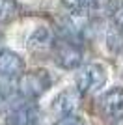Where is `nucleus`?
Returning <instances> with one entry per match:
<instances>
[{"instance_id": "1", "label": "nucleus", "mask_w": 123, "mask_h": 125, "mask_svg": "<svg viewBox=\"0 0 123 125\" xmlns=\"http://www.w3.org/2000/svg\"><path fill=\"white\" fill-rule=\"evenodd\" d=\"M51 84H52L51 75L45 69H36L30 73H22L17 78V94L22 99L36 101L51 88Z\"/></svg>"}, {"instance_id": "2", "label": "nucleus", "mask_w": 123, "mask_h": 125, "mask_svg": "<svg viewBox=\"0 0 123 125\" xmlns=\"http://www.w3.org/2000/svg\"><path fill=\"white\" fill-rule=\"evenodd\" d=\"M75 82H77V90L82 95L95 94L106 84V71L101 63H86L77 73Z\"/></svg>"}, {"instance_id": "3", "label": "nucleus", "mask_w": 123, "mask_h": 125, "mask_svg": "<svg viewBox=\"0 0 123 125\" xmlns=\"http://www.w3.org/2000/svg\"><path fill=\"white\" fill-rule=\"evenodd\" d=\"M82 58H84V52L80 45L71 43L67 39L54 43V62L62 69H77L82 63Z\"/></svg>"}, {"instance_id": "4", "label": "nucleus", "mask_w": 123, "mask_h": 125, "mask_svg": "<svg viewBox=\"0 0 123 125\" xmlns=\"http://www.w3.org/2000/svg\"><path fill=\"white\" fill-rule=\"evenodd\" d=\"M39 108L32 101L24 99V103L17 104L8 114V125H36L39 120Z\"/></svg>"}, {"instance_id": "5", "label": "nucleus", "mask_w": 123, "mask_h": 125, "mask_svg": "<svg viewBox=\"0 0 123 125\" xmlns=\"http://www.w3.org/2000/svg\"><path fill=\"white\" fill-rule=\"evenodd\" d=\"M101 110L108 120H123V90H108L101 97Z\"/></svg>"}, {"instance_id": "6", "label": "nucleus", "mask_w": 123, "mask_h": 125, "mask_svg": "<svg viewBox=\"0 0 123 125\" xmlns=\"http://www.w3.org/2000/svg\"><path fill=\"white\" fill-rule=\"evenodd\" d=\"M24 71V62L15 51H0V75L4 78H19Z\"/></svg>"}, {"instance_id": "7", "label": "nucleus", "mask_w": 123, "mask_h": 125, "mask_svg": "<svg viewBox=\"0 0 123 125\" xmlns=\"http://www.w3.org/2000/svg\"><path fill=\"white\" fill-rule=\"evenodd\" d=\"M82 94L78 90H65L58 94V97L52 101V110L60 116H67V114H75V110L78 108Z\"/></svg>"}, {"instance_id": "8", "label": "nucleus", "mask_w": 123, "mask_h": 125, "mask_svg": "<svg viewBox=\"0 0 123 125\" xmlns=\"http://www.w3.org/2000/svg\"><path fill=\"white\" fill-rule=\"evenodd\" d=\"M106 45L110 52H121L123 51V28H119L118 24H114L108 28L106 32Z\"/></svg>"}, {"instance_id": "9", "label": "nucleus", "mask_w": 123, "mask_h": 125, "mask_svg": "<svg viewBox=\"0 0 123 125\" xmlns=\"http://www.w3.org/2000/svg\"><path fill=\"white\" fill-rule=\"evenodd\" d=\"M19 13V4L15 0H0V22L13 19Z\"/></svg>"}, {"instance_id": "10", "label": "nucleus", "mask_w": 123, "mask_h": 125, "mask_svg": "<svg viewBox=\"0 0 123 125\" xmlns=\"http://www.w3.org/2000/svg\"><path fill=\"white\" fill-rule=\"evenodd\" d=\"M62 2L65 8H69L73 11H86L90 8H93L99 0H62Z\"/></svg>"}, {"instance_id": "11", "label": "nucleus", "mask_w": 123, "mask_h": 125, "mask_svg": "<svg viewBox=\"0 0 123 125\" xmlns=\"http://www.w3.org/2000/svg\"><path fill=\"white\" fill-rule=\"evenodd\" d=\"M54 125H86V121L78 114H67V116H62Z\"/></svg>"}, {"instance_id": "12", "label": "nucleus", "mask_w": 123, "mask_h": 125, "mask_svg": "<svg viewBox=\"0 0 123 125\" xmlns=\"http://www.w3.org/2000/svg\"><path fill=\"white\" fill-rule=\"evenodd\" d=\"M112 21H114V24L123 28V2H118L116 8L112 10Z\"/></svg>"}, {"instance_id": "13", "label": "nucleus", "mask_w": 123, "mask_h": 125, "mask_svg": "<svg viewBox=\"0 0 123 125\" xmlns=\"http://www.w3.org/2000/svg\"><path fill=\"white\" fill-rule=\"evenodd\" d=\"M2 43H4V36H2V32H0V47H2Z\"/></svg>"}]
</instances>
